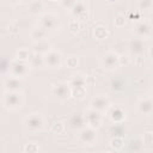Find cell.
Returning a JSON list of instances; mask_svg holds the SVG:
<instances>
[{
    "label": "cell",
    "mask_w": 153,
    "mask_h": 153,
    "mask_svg": "<svg viewBox=\"0 0 153 153\" xmlns=\"http://www.w3.org/2000/svg\"><path fill=\"white\" fill-rule=\"evenodd\" d=\"M84 126H86L84 114H81V112H74V114L69 117V127H71L72 129L79 130V129H81Z\"/></svg>",
    "instance_id": "obj_17"
},
{
    "label": "cell",
    "mask_w": 153,
    "mask_h": 153,
    "mask_svg": "<svg viewBox=\"0 0 153 153\" xmlns=\"http://www.w3.org/2000/svg\"><path fill=\"white\" fill-rule=\"evenodd\" d=\"M152 5L153 0H136V7L139 11H149Z\"/></svg>",
    "instance_id": "obj_27"
},
{
    "label": "cell",
    "mask_w": 153,
    "mask_h": 153,
    "mask_svg": "<svg viewBox=\"0 0 153 153\" xmlns=\"http://www.w3.org/2000/svg\"><path fill=\"white\" fill-rule=\"evenodd\" d=\"M128 147H129V151L131 152H140L143 149V143H142V139L136 136V137H131L128 142Z\"/></svg>",
    "instance_id": "obj_24"
},
{
    "label": "cell",
    "mask_w": 153,
    "mask_h": 153,
    "mask_svg": "<svg viewBox=\"0 0 153 153\" xmlns=\"http://www.w3.org/2000/svg\"><path fill=\"white\" fill-rule=\"evenodd\" d=\"M51 48H53V45L48 41V38L37 41V42H33V44H32V51L36 53V54H41V55H43L44 53H47Z\"/></svg>",
    "instance_id": "obj_18"
},
{
    "label": "cell",
    "mask_w": 153,
    "mask_h": 153,
    "mask_svg": "<svg viewBox=\"0 0 153 153\" xmlns=\"http://www.w3.org/2000/svg\"><path fill=\"white\" fill-rule=\"evenodd\" d=\"M84 117H85V122L87 126L92 127V128H100L102 124H103V118H104V114L98 111V110H94L92 108H88L85 114H84Z\"/></svg>",
    "instance_id": "obj_10"
},
{
    "label": "cell",
    "mask_w": 153,
    "mask_h": 153,
    "mask_svg": "<svg viewBox=\"0 0 153 153\" xmlns=\"http://www.w3.org/2000/svg\"><path fill=\"white\" fill-rule=\"evenodd\" d=\"M31 51L27 49V48H20L19 50H17V53H16V57L14 59H17V60H20V61H29L30 60V57H31Z\"/></svg>",
    "instance_id": "obj_25"
},
{
    "label": "cell",
    "mask_w": 153,
    "mask_h": 153,
    "mask_svg": "<svg viewBox=\"0 0 153 153\" xmlns=\"http://www.w3.org/2000/svg\"><path fill=\"white\" fill-rule=\"evenodd\" d=\"M122 124H123V123H114V127L111 128V131H114V134H115L116 136H122V134H123V131H124ZM115 135H114V136H115Z\"/></svg>",
    "instance_id": "obj_34"
},
{
    "label": "cell",
    "mask_w": 153,
    "mask_h": 153,
    "mask_svg": "<svg viewBox=\"0 0 153 153\" xmlns=\"http://www.w3.org/2000/svg\"><path fill=\"white\" fill-rule=\"evenodd\" d=\"M25 97L23 91H5L1 98V104L8 111H18L23 108Z\"/></svg>",
    "instance_id": "obj_1"
},
{
    "label": "cell",
    "mask_w": 153,
    "mask_h": 153,
    "mask_svg": "<svg viewBox=\"0 0 153 153\" xmlns=\"http://www.w3.org/2000/svg\"><path fill=\"white\" fill-rule=\"evenodd\" d=\"M44 8H45V4L42 0H31L27 6V11L32 16H39L41 13L44 12Z\"/></svg>",
    "instance_id": "obj_20"
},
{
    "label": "cell",
    "mask_w": 153,
    "mask_h": 153,
    "mask_svg": "<svg viewBox=\"0 0 153 153\" xmlns=\"http://www.w3.org/2000/svg\"><path fill=\"white\" fill-rule=\"evenodd\" d=\"M45 124V118L42 112H31L27 114L23 121V126L25 131L27 133H37L43 130Z\"/></svg>",
    "instance_id": "obj_3"
},
{
    "label": "cell",
    "mask_w": 153,
    "mask_h": 153,
    "mask_svg": "<svg viewBox=\"0 0 153 153\" xmlns=\"http://www.w3.org/2000/svg\"><path fill=\"white\" fill-rule=\"evenodd\" d=\"M117 0H106V2H109V4H115Z\"/></svg>",
    "instance_id": "obj_40"
},
{
    "label": "cell",
    "mask_w": 153,
    "mask_h": 153,
    "mask_svg": "<svg viewBox=\"0 0 153 153\" xmlns=\"http://www.w3.org/2000/svg\"><path fill=\"white\" fill-rule=\"evenodd\" d=\"M72 16V18L78 19L79 22H85L90 17V12H88V7L87 5L81 1V0H76L75 4L73 5V7L68 11Z\"/></svg>",
    "instance_id": "obj_9"
},
{
    "label": "cell",
    "mask_w": 153,
    "mask_h": 153,
    "mask_svg": "<svg viewBox=\"0 0 153 153\" xmlns=\"http://www.w3.org/2000/svg\"><path fill=\"white\" fill-rule=\"evenodd\" d=\"M87 96V88L86 85H76L71 86V97L75 100H84Z\"/></svg>",
    "instance_id": "obj_19"
},
{
    "label": "cell",
    "mask_w": 153,
    "mask_h": 153,
    "mask_svg": "<svg viewBox=\"0 0 153 153\" xmlns=\"http://www.w3.org/2000/svg\"><path fill=\"white\" fill-rule=\"evenodd\" d=\"M136 110L142 116H149L153 110V102L151 96H146L140 98L136 102Z\"/></svg>",
    "instance_id": "obj_14"
},
{
    "label": "cell",
    "mask_w": 153,
    "mask_h": 153,
    "mask_svg": "<svg viewBox=\"0 0 153 153\" xmlns=\"http://www.w3.org/2000/svg\"><path fill=\"white\" fill-rule=\"evenodd\" d=\"M81 29V22H79L78 19H74L72 18L69 22H68V30L69 32L72 33H78Z\"/></svg>",
    "instance_id": "obj_26"
},
{
    "label": "cell",
    "mask_w": 153,
    "mask_h": 153,
    "mask_svg": "<svg viewBox=\"0 0 153 153\" xmlns=\"http://www.w3.org/2000/svg\"><path fill=\"white\" fill-rule=\"evenodd\" d=\"M65 128H66V126H65L63 122L56 121V122H54V123L51 124L50 131H51L53 134H62V133L65 131Z\"/></svg>",
    "instance_id": "obj_29"
},
{
    "label": "cell",
    "mask_w": 153,
    "mask_h": 153,
    "mask_svg": "<svg viewBox=\"0 0 153 153\" xmlns=\"http://www.w3.org/2000/svg\"><path fill=\"white\" fill-rule=\"evenodd\" d=\"M75 1L76 0H60L59 2H60V5H61L62 8H65L66 11H69L73 7V5L75 4Z\"/></svg>",
    "instance_id": "obj_35"
},
{
    "label": "cell",
    "mask_w": 153,
    "mask_h": 153,
    "mask_svg": "<svg viewBox=\"0 0 153 153\" xmlns=\"http://www.w3.org/2000/svg\"><path fill=\"white\" fill-rule=\"evenodd\" d=\"M31 69H32V67H31L29 61L26 62V61H20L17 59H13L12 61H10V67H8L10 75L24 79L26 75H29Z\"/></svg>",
    "instance_id": "obj_5"
},
{
    "label": "cell",
    "mask_w": 153,
    "mask_h": 153,
    "mask_svg": "<svg viewBox=\"0 0 153 153\" xmlns=\"http://www.w3.org/2000/svg\"><path fill=\"white\" fill-rule=\"evenodd\" d=\"M110 88L112 91H122L124 88V81L120 78H115L110 82Z\"/></svg>",
    "instance_id": "obj_30"
},
{
    "label": "cell",
    "mask_w": 153,
    "mask_h": 153,
    "mask_svg": "<svg viewBox=\"0 0 153 153\" xmlns=\"http://www.w3.org/2000/svg\"><path fill=\"white\" fill-rule=\"evenodd\" d=\"M6 1L10 2V4H13V5H14V4H18L20 0H6Z\"/></svg>",
    "instance_id": "obj_39"
},
{
    "label": "cell",
    "mask_w": 153,
    "mask_h": 153,
    "mask_svg": "<svg viewBox=\"0 0 153 153\" xmlns=\"http://www.w3.org/2000/svg\"><path fill=\"white\" fill-rule=\"evenodd\" d=\"M22 151L25 153H38L41 151V147L36 142H29V143H25V146L22 148Z\"/></svg>",
    "instance_id": "obj_28"
},
{
    "label": "cell",
    "mask_w": 153,
    "mask_h": 153,
    "mask_svg": "<svg viewBox=\"0 0 153 153\" xmlns=\"http://www.w3.org/2000/svg\"><path fill=\"white\" fill-rule=\"evenodd\" d=\"M131 32L135 35V37H139L141 39H151L153 33V25L149 19H140L134 23Z\"/></svg>",
    "instance_id": "obj_4"
},
{
    "label": "cell",
    "mask_w": 153,
    "mask_h": 153,
    "mask_svg": "<svg viewBox=\"0 0 153 153\" xmlns=\"http://www.w3.org/2000/svg\"><path fill=\"white\" fill-rule=\"evenodd\" d=\"M134 57H135V59H134V62H135L136 66H143L145 59H143L141 55H136V56H134Z\"/></svg>",
    "instance_id": "obj_38"
},
{
    "label": "cell",
    "mask_w": 153,
    "mask_h": 153,
    "mask_svg": "<svg viewBox=\"0 0 153 153\" xmlns=\"http://www.w3.org/2000/svg\"><path fill=\"white\" fill-rule=\"evenodd\" d=\"M106 114L112 123H123L127 118V112L121 105H110Z\"/></svg>",
    "instance_id": "obj_12"
},
{
    "label": "cell",
    "mask_w": 153,
    "mask_h": 153,
    "mask_svg": "<svg viewBox=\"0 0 153 153\" xmlns=\"http://www.w3.org/2000/svg\"><path fill=\"white\" fill-rule=\"evenodd\" d=\"M128 50L131 55L136 56V55H142L143 50H145V43L143 39L139 38V37H134L128 42Z\"/></svg>",
    "instance_id": "obj_16"
},
{
    "label": "cell",
    "mask_w": 153,
    "mask_h": 153,
    "mask_svg": "<svg viewBox=\"0 0 153 153\" xmlns=\"http://www.w3.org/2000/svg\"><path fill=\"white\" fill-rule=\"evenodd\" d=\"M126 23H127V18H126V16L124 14H122V13H118V14H116L115 16V19H114V25L116 26V27H123L124 25H126Z\"/></svg>",
    "instance_id": "obj_32"
},
{
    "label": "cell",
    "mask_w": 153,
    "mask_h": 153,
    "mask_svg": "<svg viewBox=\"0 0 153 153\" xmlns=\"http://www.w3.org/2000/svg\"><path fill=\"white\" fill-rule=\"evenodd\" d=\"M8 67H10V62L6 59H0V73L8 72Z\"/></svg>",
    "instance_id": "obj_36"
},
{
    "label": "cell",
    "mask_w": 153,
    "mask_h": 153,
    "mask_svg": "<svg viewBox=\"0 0 153 153\" xmlns=\"http://www.w3.org/2000/svg\"><path fill=\"white\" fill-rule=\"evenodd\" d=\"M141 139H142L143 146H147V147H152L153 146V133L151 130L145 131L143 135L141 136Z\"/></svg>",
    "instance_id": "obj_31"
},
{
    "label": "cell",
    "mask_w": 153,
    "mask_h": 153,
    "mask_svg": "<svg viewBox=\"0 0 153 153\" xmlns=\"http://www.w3.org/2000/svg\"><path fill=\"white\" fill-rule=\"evenodd\" d=\"M97 139H98V133L96 128H92L86 124L78 130V140L82 145H87V146L94 145L97 142Z\"/></svg>",
    "instance_id": "obj_7"
},
{
    "label": "cell",
    "mask_w": 153,
    "mask_h": 153,
    "mask_svg": "<svg viewBox=\"0 0 153 153\" xmlns=\"http://www.w3.org/2000/svg\"><path fill=\"white\" fill-rule=\"evenodd\" d=\"M65 63H66V66H67L68 68L73 69V68H76V67H78V65H79V60H78L76 56L71 55V56H68V57L66 59Z\"/></svg>",
    "instance_id": "obj_33"
},
{
    "label": "cell",
    "mask_w": 153,
    "mask_h": 153,
    "mask_svg": "<svg viewBox=\"0 0 153 153\" xmlns=\"http://www.w3.org/2000/svg\"><path fill=\"white\" fill-rule=\"evenodd\" d=\"M38 17V26L43 27L44 30H47L48 32L50 31H59L61 29V19H60V16L51 12V11H48V12H43L41 13Z\"/></svg>",
    "instance_id": "obj_2"
},
{
    "label": "cell",
    "mask_w": 153,
    "mask_h": 153,
    "mask_svg": "<svg viewBox=\"0 0 153 153\" xmlns=\"http://www.w3.org/2000/svg\"><path fill=\"white\" fill-rule=\"evenodd\" d=\"M51 94L59 100H67L71 98V86L68 81H59L51 86Z\"/></svg>",
    "instance_id": "obj_11"
},
{
    "label": "cell",
    "mask_w": 153,
    "mask_h": 153,
    "mask_svg": "<svg viewBox=\"0 0 153 153\" xmlns=\"http://www.w3.org/2000/svg\"><path fill=\"white\" fill-rule=\"evenodd\" d=\"M109 146L111 147V149H114L115 152H120L123 149L124 147V139L123 136H112L110 139V142H109Z\"/></svg>",
    "instance_id": "obj_23"
},
{
    "label": "cell",
    "mask_w": 153,
    "mask_h": 153,
    "mask_svg": "<svg viewBox=\"0 0 153 153\" xmlns=\"http://www.w3.org/2000/svg\"><path fill=\"white\" fill-rule=\"evenodd\" d=\"M42 56H43L44 66L50 69H59L63 63V54L60 50L51 48L50 50L44 53Z\"/></svg>",
    "instance_id": "obj_6"
},
{
    "label": "cell",
    "mask_w": 153,
    "mask_h": 153,
    "mask_svg": "<svg viewBox=\"0 0 153 153\" xmlns=\"http://www.w3.org/2000/svg\"><path fill=\"white\" fill-rule=\"evenodd\" d=\"M100 65L105 71L117 69L120 67V54H117L114 50L106 51L100 59Z\"/></svg>",
    "instance_id": "obj_8"
},
{
    "label": "cell",
    "mask_w": 153,
    "mask_h": 153,
    "mask_svg": "<svg viewBox=\"0 0 153 153\" xmlns=\"http://www.w3.org/2000/svg\"><path fill=\"white\" fill-rule=\"evenodd\" d=\"M24 87V79L10 75L4 81V88L5 91H23Z\"/></svg>",
    "instance_id": "obj_15"
},
{
    "label": "cell",
    "mask_w": 153,
    "mask_h": 153,
    "mask_svg": "<svg viewBox=\"0 0 153 153\" xmlns=\"http://www.w3.org/2000/svg\"><path fill=\"white\" fill-rule=\"evenodd\" d=\"M130 62L129 55H120V67L121 66H127Z\"/></svg>",
    "instance_id": "obj_37"
},
{
    "label": "cell",
    "mask_w": 153,
    "mask_h": 153,
    "mask_svg": "<svg viewBox=\"0 0 153 153\" xmlns=\"http://www.w3.org/2000/svg\"><path fill=\"white\" fill-rule=\"evenodd\" d=\"M110 105H111V102H110L109 97L108 96H103V94L93 97L91 99V102H90V108H92L94 110H98V111H100L103 114L106 112V110L109 109Z\"/></svg>",
    "instance_id": "obj_13"
},
{
    "label": "cell",
    "mask_w": 153,
    "mask_h": 153,
    "mask_svg": "<svg viewBox=\"0 0 153 153\" xmlns=\"http://www.w3.org/2000/svg\"><path fill=\"white\" fill-rule=\"evenodd\" d=\"M48 36H49V32L47 30H44L43 27H41V26H36L30 31V38L33 42L45 39V38H48Z\"/></svg>",
    "instance_id": "obj_21"
},
{
    "label": "cell",
    "mask_w": 153,
    "mask_h": 153,
    "mask_svg": "<svg viewBox=\"0 0 153 153\" xmlns=\"http://www.w3.org/2000/svg\"><path fill=\"white\" fill-rule=\"evenodd\" d=\"M93 37L98 41L106 39L109 37V30L103 25H97L93 27Z\"/></svg>",
    "instance_id": "obj_22"
},
{
    "label": "cell",
    "mask_w": 153,
    "mask_h": 153,
    "mask_svg": "<svg viewBox=\"0 0 153 153\" xmlns=\"http://www.w3.org/2000/svg\"><path fill=\"white\" fill-rule=\"evenodd\" d=\"M48 1H51V2H56V1H60V0H48Z\"/></svg>",
    "instance_id": "obj_41"
}]
</instances>
